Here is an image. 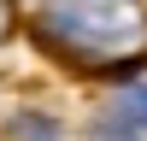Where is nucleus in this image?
I'll return each mask as SVG.
<instances>
[{
    "label": "nucleus",
    "instance_id": "1",
    "mask_svg": "<svg viewBox=\"0 0 147 141\" xmlns=\"http://www.w3.org/2000/svg\"><path fill=\"white\" fill-rule=\"evenodd\" d=\"M41 41L77 65H106L147 41V6L141 0H59L41 18Z\"/></svg>",
    "mask_w": 147,
    "mask_h": 141
},
{
    "label": "nucleus",
    "instance_id": "2",
    "mask_svg": "<svg viewBox=\"0 0 147 141\" xmlns=\"http://www.w3.org/2000/svg\"><path fill=\"white\" fill-rule=\"evenodd\" d=\"M124 112L147 124V88H124Z\"/></svg>",
    "mask_w": 147,
    "mask_h": 141
}]
</instances>
